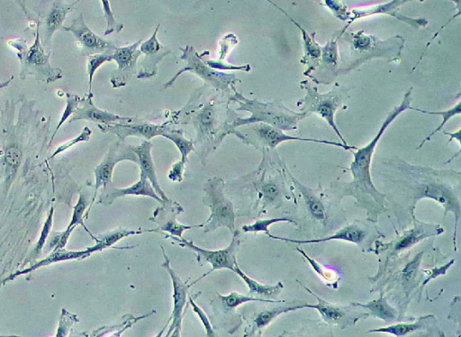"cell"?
<instances>
[{"mask_svg":"<svg viewBox=\"0 0 461 337\" xmlns=\"http://www.w3.org/2000/svg\"><path fill=\"white\" fill-rule=\"evenodd\" d=\"M339 47V75H346L373 59H386L389 63L400 64L406 38L400 35L381 40L360 30L344 32L337 38Z\"/></svg>","mask_w":461,"mask_h":337,"instance_id":"6da1fadb","label":"cell"},{"mask_svg":"<svg viewBox=\"0 0 461 337\" xmlns=\"http://www.w3.org/2000/svg\"><path fill=\"white\" fill-rule=\"evenodd\" d=\"M230 102H235L240 106L238 111L250 112L251 117L247 118L235 117L230 115L228 121H226L221 127L218 135V146L227 135L238 127L250 125L254 123H264L277 127L282 131H292L297 130L298 124L304 118L311 116L306 112H295L286 108L282 99L274 100L273 102L264 103L257 99H249L237 93L235 90V95L230 97Z\"/></svg>","mask_w":461,"mask_h":337,"instance_id":"7a4b0ae2","label":"cell"},{"mask_svg":"<svg viewBox=\"0 0 461 337\" xmlns=\"http://www.w3.org/2000/svg\"><path fill=\"white\" fill-rule=\"evenodd\" d=\"M413 88H410L404 94L400 105L395 106L393 110L389 112L388 117L383 121L382 126L378 130L376 137L372 139L367 146L360 149L357 148V152H353L354 159L351 162L350 170L353 174V182L351 183V185H353L355 190L364 192L368 196L371 197L372 200L381 208H383L384 202H385L384 200L385 196L377 190L372 182L371 175L372 158H373L378 142L385 134L386 129L402 113L409 109L413 102Z\"/></svg>","mask_w":461,"mask_h":337,"instance_id":"3957f363","label":"cell"},{"mask_svg":"<svg viewBox=\"0 0 461 337\" xmlns=\"http://www.w3.org/2000/svg\"><path fill=\"white\" fill-rule=\"evenodd\" d=\"M300 88L306 90V96L297 100V106L300 112L308 114H317L324 118L333 131L336 133L342 143L349 146L340 132L335 122V114L339 109L347 108V102L350 99L351 88L336 84L329 93L322 94L318 91L317 86L313 85L309 81H300Z\"/></svg>","mask_w":461,"mask_h":337,"instance_id":"277c9868","label":"cell"},{"mask_svg":"<svg viewBox=\"0 0 461 337\" xmlns=\"http://www.w3.org/2000/svg\"><path fill=\"white\" fill-rule=\"evenodd\" d=\"M10 44L17 50L20 63H21V73L20 76L26 78V76L35 77L37 81L51 84L63 78V73L59 68L52 67L50 63L51 52L46 53L40 39V26H37V37L31 46L26 44V40L17 39L10 41Z\"/></svg>","mask_w":461,"mask_h":337,"instance_id":"5b68a950","label":"cell"},{"mask_svg":"<svg viewBox=\"0 0 461 337\" xmlns=\"http://www.w3.org/2000/svg\"><path fill=\"white\" fill-rule=\"evenodd\" d=\"M224 188L226 182L217 177L208 180L206 183L202 201L211 213L208 220L196 227L204 229V232L206 233L217 231L221 227H226L232 233L236 230L235 206L224 193Z\"/></svg>","mask_w":461,"mask_h":337,"instance_id":"8992f818","label":"cell"},{"mask_svg":"<svg viewBox=\"0 0 461 337\" xmlns=\"http://www.w3.org/2000/svg\"><path fill=\"white\" fill-rule=\"evenodd\" d=\"M246 126H248L247 128L235 129L230 134L236 135L244 144H250V146H253L258 150L274 151L280 144L288 141L309 142V143L327 144V146L340 147L347 151L357 149L356 146H345V144L337 143V142L292 137V135H286L282 130L268 125V124L254 123Z\"/></svg>","mask_w":461,"mask_h":337,"instance_id":"52a82bcc","label":"cell"},{"mask_svg":"<svg viewBox=\"0 0 461 337\" xmlns=\"http://www.w3.org/2000/svg\"><path fill=\"white\" fill-rule=\"evenodd\" d=\"M180 50L183 52L182 59L186 61V66L164 85V88L173 87L176 79L184 73L196 74L199 78L204 79L208 85L211 86L217 91H221L222 93H230V90H235V85L237 82H242L241 79H239L233 74L217 72V70H215L213 68L208 66L206 63H204L194 47L187 46L184 49L180 48Z\"/></svg>","mask_w":461,"mask_h":337,"instance_id":"ba28073f","label":"cell"},{"mask_svg":"<svg viewBox=\"0 0 461 337\" xmlns=\"http://www.w3.org/2000/svg\"><path fill=\"white\" fill-rule=\"evenodd\" d=\"M165 238L173 239V240L179 242L180 247L188 248L189 250L193 251L194 253L196 254L197 261L200 265L205 264L212 265L211 270L201 276L199 279L195 280L193 283H190L189 285L190 287L200 282L206 276H208L213 271L223 270V269L235 271V264H237L236 257H237L241 247L240 232L237 229L233 233L232 242H230L228 247L217 251L203 249V248L195 245L193 242L186 240L183 238H177V236L173 235H165Z\"/></svg>","mask_w":461,"mask_h":337,"instance_id":"9c48e42d","label":"cell"},{"mask_svg":"<svg viewBox=\"0 0 461 337\" xmlns=\"http://www.w3.org/2000/svg\"><path fill=\"white\" fill-rule=\"evenodd\" d=\"M123 161H130L138 164L137 155L133 150V146L126 144L125 141L118 140L115 142L109 148L108 152L106 153L105 158L103 159L101 164L95 168L94 173L96 183H95L94 196L90 206H88V211L86 212L85 218H88L95 200L97 199V191L100 188H103L102 192L106 191L111 186H113L112 184V176H113L114 168L115 165Z\"/></svg>","mask_w":461,"mask_h":337,"instance_id":"30bf717a","label":"cell"},{"mask_svg":"<svg viewBox=\"0 0 461 337\" xmlns=\"http://www.w3.org/2000/svg\"><path fill=\"white\" fill-rule=\"evenodd\" d=\"M191 120L197 135L194 144L199 148V153H197V155L199 153L201 162L205 164L208 153L218 146L217 139L220 127H218L215 102H210L203 106L200 110L192 116Z\"/></svg>","mask_w":461,"mask_h":337,"instance_id":"8fae6325","label":"cell"},{"mask_svg":"<svg viewBox=\"0 0 461 337\" xmlns=\"http://www.w3.org/2000/svg\"><path fill=\"white\" fill-rule=\"evenodd\" d=\"M161 248L165 260L164 264H161V267L167 271V273L170 274L171 280H173L174 303L170 318L168 319L166 326L161 330L158 336H161V334L168 327V324L170 323L166 336L179 337L182 336L183 316L185 315L184 310L187 307L188 289L190 288V286L188 285V282H183L179 275L175 273V271L170 267V260L166 254V251L162 245Z\"/></svg>","mask_w":461,"mask_h":337,"instance_id":"7c38bea8","label":"cell"},{"mask_svg":"<svg viewBox=\"0 0 461 337\" xmlns=\"http://www.w3.org/2000/svg\"><path fill=\"white\" fill-rule=\"evenodd\" d=\"M412 1H415V0H392V1L385 3V4L354 8V10H351V19L349 20L341 31L335 35V37L336 38L341 37V35L350 28L351 23L355 22L356 20L373 16V15H386V16L394 17V19L399 20V21L407 23L411 28L415 29L426 28L429 22H428V20L424 19V17L413 19V17L404 16V15L401 13L400 10H399L401 6ZM419 1L424 2V0H419Z\"/></svg>","mask_w":461,"mask_h":337,"instance_id":"4fadbf2b","label":"cell"},{"mask_svg":"<svg viewBox=\"0 0 461 337\" xmlns=\"http://www.w3.org/2000/svg\"><path fill=\"white\" fill-rule=\"evenodd\" d=\"M99 128L103 133L117 135L121 141H125L129 137L146 138V140L150 141L156 137H164L170 127L168 126L167 124L158 126L147 122V121L137 119V118L126 117L125 120L119 123L99 125Z\"/></svg>","mask_w":461,"mask_h":337,"instance_id":"5bb4252c","label":"cell"},{"mask_svg":"<svg viewBox=\"0 0 461 337\" xmlns=\"http://www.w3.org/2000/svg\"><path fill=\"white\" fill-rule=\"evenodd\" d=\"M304 289L310 294L314 296L317 300V303L315 305H309V304L300 305L297 306V309H306V307L316 309L320 313L322 318L327 324L346 328L354 326L360 318H369L371 316L369 313L353 311V309L351 307L335 305V304L328 302V301L323 300V298L315 294L314 292L310 291L306 287H304Z\"/></svg>","mask_w":461,"mask_h":337,"instance_id":"9a60e30c","label":"cell"},{"mask_svg":"<svg viewBox=\"0 0 461 337\" xmlns=\"http://www.w3.org/2000/svg\"><path fill=\"white\" fill-rule=\"evenodd\" d=\"M61 30L72 32L78 42L81 55L90 56L106 52H113L117 48V44L109 42L99 37L86 23L84 14L73 20L70 26H63Z\"/></svg>","mask_w":461,"mask_h":337,"instance_id":"2e32d148","label":"cell"},{"mask_svg":"<svg viewBox=\"0 0 461 337\" xmlns=\"http://www.w3.org/2000/svg\"><path fill=\"white\" fill-rule=\"evenodd\" d=\"M141 40L130 46L117 47L112 53V61L117 64V70L111 75V85L114 88L125 87L137 72V60L141 52Z\"/></svg>","mask_w":461,"mask_h":337,"instance_id":"e0dca14e","label":"cell"},{"mask_svg":"<svg viewBox=\"0 0 461 337\" xmlns=\"http://www.w3.org/2000/svg\"><path fill=\"white\" fill-rule=\"evenodd\" d=\"M77 0L73 4H67L63 0H52L49 4L46 5L39 12L40 20L37 23L43 28V46L46 48L51 47L53 35L56 31L63 28V22L66 19L67 15L72 12L74 6L78 3Z\"/></svg>","mask_w":461,"mask_h":337,"instance_id":"ac0fdd59","label":"cell"},{"mask_svg":"<svg viewBox=\"0 0 461 337\" xmlns=\"http://www.w3.org/2000/svg\"><path fill=\"white\" fill-rule=\"evenodd\" d=\"M340 57L337 38L333 37L322 47V55L318 66L308 76L315 84L331 85L339 76Z\"/></svg>","mask_w":461,"mask_h":337,"instance_id":"d6986e66","label":"cell"},{"mask_svg":"<svg viewBox=\"0 0 461 337\" xmlns=\"http://www.w3.org/2000/svg\"><path fill=\"white\" fill-rule=\"evenodd\" d=\"M159 26H161L158 25L156 28L152 37L146 42H141L139 47L141 52L144 55L143 63L141 64L140 73L137 75L139 79L153 78L157 75L159 61L164 60L171 52L170 50L162 46L158 40L157 34Z\"/></svg>","mask_w":461,"mask_h":337,"instance_id":"ffe728a7","label":"cell"},{"mask_svg":"<svg viewBox=\"0 0 461 337\" xmlns=\"http://www.w3.org/2000/svg\"><path fill=\"white\" fill-rule=\"evenodd\" d=\"M126 196H144L152 198V199L155 200L157 202L165 205L168 202L161 198H159L156 193L155 189H153V185L150 184V182L146 176L141 174L140 180L135 184L130 186L128 188L126 189H117L115 188L114 186H111L110 188L108 189L106 191H103L101 195H100L99 202L102 204V205L109 206L112 205L114 203L115 200H117L118 198H123ZM170 202V201H168Z\"/></svg>","mask_w":461,"mask_h":337,"instance_id":"44dd1931","label":"cell"},{"mask_svg":"<svg viewBox=\"0 0 461 337\" xmlns=\"http://www.w3.org/2000/svg\"><path fill=\"white\" fill-rule=\"evenodd\" d=\"M93 253H97L94 247H88L87 249L82 251H67L65 248L64 249L52 251L46 258L41 260L40 262H35V264L31 265L30 267L23 269L21 271H17L16 273H12L10 276L6 278V279L0 283V286L5 285L6 283L12 282V280L17 279V278H19V276H22V275L31 273L32 271L46 267V266L57 264V262L72 261V260H84L88 258V257L90 256Z\"/></svg>","mask_w":461,"mask_h":337,"instance_id":"7402d4cb","label":"cell"},{"mask_svg":"<svg viewBox=\"0 0 461 337\" xmlns=\"http://www.w3.org/2000/svg\"><path fill=\"white\" fill-rule=\"evenodd\" d=\"M418 200L422 198H430L437 202L442 204L444 206L446 211H451L455 214L456 218V224H455V235L454 239H456L457 227L459 223L460 206L459 200H456L454 195L451 193L450 190L444 186L439 184L436 182L424 183L418 187Z\"/></svg>","mask_w":461,"mask_h":337,"instance_id":"603a6c76","label":"cell"},{"mask_svg":"<svg viewBox=\"0 0 461 337\" xmlns=\"http://www.w3.org/2000/svg\"><path fill=\"white\" fill-rule=\"evenodd\" d=\"M249 302L282 303L284 301L263 300V298L251 297L249 295L239 294L237 292H230L226 296L217 294V297L211 300L210 305L214 310L215 316H224V318H226L228 316H235V309L239 306Z\"/></svg>","mask_w":461,"mask_h":337,"instance_id":"cb8c5ba5","label":"cell"},{"mask_svg":"<svg viewBox=\"0 0 461 337\" xmlns=\"http://www.w3.org/2000/svg\"><path fill=\"white\" fill-rule=\"evenodd\" d=\"M152 148L153 144L150 141L144 140L140 146H133V150L137 155V165L140 167L141 174H143L149 180L158 196L164 200L165 202H168L170 200L162 191L159 183L157 174H156L155 165L152 157Z\"/></svg>","mask_w":461,"mask_h":337,"instance_id":"d4e9b609","label":"cell"},{"mask_svg":"<svg viewBox=\"0 0 461 337\" xmlns=\"http://www.w3.org/2000/svg\"><path fill=\"white\" fill-rule=\"evenodd\" d=\"M276 8L277 10L282 11L283 14H285L286 16L288 17L289 20H291L295 26H297L301 34H302L304 56L300 60V64L306 65V70H304L303 74L304 76L308 77L310 74L315 72L316 67L318 66L319 61H320L321 59L322 46L316 42L315 39V32L309 34L302 26L300 25L297 21H295L294 19H292V17L289 16L285 10H283L282 8H279L277 5L276 6Z\"/></svg>","mask_w":461,"mask_h":337,"instance_id":"484cf974","label":"cell"},{"mask_svg":"<svg viewBox=\"0 0 461 337\" xmlns=\"http://www.w3.org/2000/svg\"><path fill=\"white\" fill-rule=\"evenodd\" d=\"M94 95H90L84 97L81 100V106H78L76 111L72 115L70 122H75L79 120H87L90 122L99 124V125H106L115 122H121L125 120L126 117L117 116V115L109 113L97 108L93 103Z\"/></svg>","mask_w":461,"mask_h":337,"instance_id":"4316f807","label":"cell"},{"mask_svg":"<svg viewBox=\"0 0 461 337\" xmlns=\"http://www.w3.org/2000/svg\"><path fill=\"white\" fill-rule=\"evenodd\" d=\"M268 238L275 239V240L285 241L288 242H293V244H319V242H325L333 240H342L353 242V244H360L366 238V233L364 230L356 226V224H351L339 230L335 235L328 236V238L320 239H312V240H295V239L280 238V236L271 235L268 233Z\"/></svg>","mask_w":461,"mask_h":337,"instance_id":"83f0119b","label":"cell"},{"mask_svg":"<svg viewBox=\"0 0 461 337\" xmlns=\"http://www.w3.org/2000/svg\"><path fill=\"white\" fill-rule=\"evenodd\" d=\"M442 227L438 224H431L424 223L416 224L413 229L404 233L402 238L395 242L394 253L402 252L418 244L419 242L431 236L438 235L443 233Z\"/></svg>","mask_w":461,"mask_h":337,"instance_id":"f1b7e54d","label":"cell"},{"mask_svg":"<svg viewBox=\"0 0 461 337\" xmlns=\"http://www.w3.org/2000/svg\"><path fill=\"white\" fill-rule=\"evenodd\" d=\"M235 273L241 277L245 285L249 288V296L253 298H263V300H273L282 293L284 285L282 282H277L276 285H263L252 278L245 274L242 271L238 262L235 264Z\"/></svg>","mask_w":461,"mask_h":337,"instance_id":"f546056e","label":"cell"},{"mask_svg":"<svg viewBox=\"0 0 461 337\" xmlns=\"http://www.w3.org/2000/svg\"><path fill=\"white\" fill-rule=\"evenodd\" d=\"M297 310V306H282L273 307V309L262 310L259 312L253 318L250 327L245 330L244 336H253L257 334L262 332L266 327L271 323L277 316L284 314V313L294 311Z\"/></svg>","mask_w":461,"mask_h":337,"instance_id":"4dcf8cb0","label":"cell"},{"mask_svg":"<svg viewBox=\"0 0 461 337\" xmlns=\"http://www.w3.org/2000/svg\"><path fill=\"white\" fill-rule=\"evenodd\" d=\"M286 173L291 177L292 182L294 183L295 188H297V190L300 191V193L302 194L304 202H306L307 209H308L312 217L317 220H324V206L323 203L321 202V200H319L317 196L314 193V191H313L311 189L307 188L306 186L303 185L302 183L298 182L297 179H295L294 176L292 175L291 171H289L288 168L286 167Z\"/></svg>","mask_w":461,"mask_h":337,"instance_id":"1f68e13d","label":"cell"},{"mask_svg":"<svg viewBox=\"0 0 461 337\" xmlns=\"http://www.w3.org/2000/svg\"><path fill=\"white\" fill-rule=\"evenodd\" d=\"M431 315L421 316L418 321L413 323H401L391 325V326L376 328V329L369 330L368 333H386L398 337L406 336L410 333L416 332V331L426 329L428 325L427 320Z\"/></svg>","mask_w":461,"mask_h":337,"instance_id":"d6a6232c","label":"cell"},{"mask_svg":"<svg viewBox=\"0 0 461 337\" xmlns=\"http://www.w3.org/2000/svg\"><path fill=\"white\" fill-rule=\"evenodd\" d=\"M351 305L363 307V309L369 310L372 316L386 322L395 321L398 318L397 310L390 306L388 301L382 296L378 300L371 301V302L365 304L355 302L351 303Z\"/></svg>","mask_w":461,"mask_h":337,"instance_id":"836d02e7","label":"cell"},{"mask_svg":"<svg viewBox=\"0 0 461 337\" xmlns=\"http://www.w3.org/2000/svg\"><path fill=\"white\" fill-rule=\"evenodd\" d=\"M156 233L155 229L149 230H128V229H117L114 231H110L105 233V235H99L97 238L96 248L97 252H101V251L106 249V248L112 247L117 242L122 240L123 238H128L130 235H141L144 233Z\"/></svg>","mask_w":461,"mask_h":337,"instance_id":"e575fe53","label":"cell"},{"mask_svg":"<svg viewBox=\"0 0 461 337\" xmlns=\"http://www.w3.org/2000/svg\"><path fill=\"white\" fill-rule=\"evenodd\" d=\"M409 109L411 110H415L420 112V113L422 114H426V115H431V116H442V123H440V125L437 127L434 131L431 132L429 135H428L427 137H425L424 140H422V143L420 144V146L418 147V150L421 149L422 146H424L425 144L427 143V142H429L431 139V137H433L434 135H436L437 133L442 131L443 127L449 122V120L451 119V118L459 116L461 113V100H460V97H459V102H458L457 104L455 105L454 106H452L451 108L448 109V110H444V111H428V110H424V109H421L418 108H412V106H410Z\"/></svg>","mask_w":461,"mask_h":337,"instance_id":"d590c367","label":"cell"},{"mask_svg":"<svg viewBox=\"0 0 461 337\" xmlns=\"http://www.w3.org/2000/svg\"><path fill=\"white\" fill-rule=\"evenodd\" d=\"M164 137L168 139L175 144L179 151L180 155H182L180 161L187 164L189 153L195 151L194 142L188 140L182 129L174 130L170 128L164 135Z\"/></svg>","mask_w":461,"mask_h":337,"instance_id":"8d00e7d4","label":"cell"},{"mask_svg":"<svg viewBox=\"0 0 461 337\" xmlns=\"http://www.w3.org/2000/svg\"><path fill=\"white\" fill-rule=\"evenodd\" d=\"M88 205H90V201L88 200V197H86V195L84 194H79L78 202H77L73 209L72 220H70V224L68 226L67 229H72V227L81 226L85 229V231L91 236V238H92L94 241H96L97 238H95L84 224L85 214L86 211H87Z\"/></svg>","mask_w":461,"mask_h":337,"instance_id":"74e56055","label":"cell"},{"mask_svg":"<svg viewBox=\"0 0 461 337\" xmlns=\"http://www.w3.org/2000/svg\"><path fill=\"white\" fill-rule=\"evenodd\" d=\"M113 52H106L88 56V77H90V81H88V85H90L88 94H90V95H93L92 82L95 73H96L97 70L99 69L101 65L112 61V53H113Z\"/></svg>","mask_w":461,"mask_h":337,"instance_id":"f35d334b","label":"cell"},{"mask_svg":"<svg viewBox=\"0 0 461 337\" xmlns=\"http://www.w3.org/2000/svg\"><path fill=\"white\" fill-rule=\"evenodd\" d=\"M279 222H288V223L295 224V222L289 218H270V220H259L254 222L253 224H246L242 227V231L244 233H265L268 235L270 233L268 227L273 226V224L279 223Z\"/></svg>","mask_w":461,"mask_h":337,"instance_id":"ab89813d","label":"cell"},{"mask_svg":"<svg viewBox=\"0 0 461 337\" xmlns=\"http://www.w3.org/2000/svg\"><path fill=\"white\" fill-rule=\"evenodd\" d=\"M79 322L78 316L72 314L66 309H61L60 321H59L57 333H56L55 337L70 336V331L72 330L74 325L79 323Z\"/></svg>","mask_w":461,"mask_h":337,"instance_id":"60d3db41","label":"cell"},{"mask_svg":"<svg viewBox=\"0 0 461 337\" xmlns=\"http://www.w3.org/2000/svg\"><path fill=\"white\" fill-rule=\"evenodd\" d=\"M53 213H55V209L53 208L51 209V211H50L48 217H47L46 223L43 224V229L42 230V233H41L39 240H38L37 245H35V250L32 251V252L30 254V262L32 261V260H35L37 258L38 256H40L41 253H42L44 245L46 244L47 239H48L50 233H51V230L52 227V222H53Z\"/></svg>","mask_w":461,"mask_h":337,"instance_id":"b9f144b4","label":"cell"},{"mask_svg":"<svg viewBox=\"0 0 461 337\" xmlns=\"http://www.w3.org/2000/svg\"><path fill=\"white\" fill-rule=\"evenodd\" d=\"M103 10L106 20V29L105 35L113 34V32H120L124 29L123 23H118L115 20L113 11H112L110 1L109 0H101Z\"/></svg>","mask_w":461,"mask_h":337,"instance_id":"7bdbcfd3","label":"cell"},{"mask_svg":"<svg viewBox=\"0 0 461 337\" xmlns=\"http://www.w3.org/2000/svg\"><path fill=\"white\" fill-rule=\"evenodd\" d=\"M155 310H153L152 313H150V314L146 315V316H138V318H134V316H131V318L127 319L126 322H124L123 324H121L120 326H115L113 327H102L100 328V329L94 331V333L92 334V336H106V334L113 332L115 329H117V336H121V334L124 332L126 329H128V328L131 327L133 325L137 324L138 321L141 320V319L147 318V316H152L153 314H155Z\"/></svg>","mask_w":461,"mask_h":337,"instance_id":"ee69618b","label":"cell"},{"mask_svg":"<svg viewBox=\"0 0 461 337\" xmlns=\"http://www.w3.org/2000/svg\"><path fill=\"white\" fill-rule=\"evenodd\" d=\"M422 253L418 254L410 262L409 264L404 267L403 274H402V280H403V286L404 288L410 289L413 280H415L416 274H418L420 262L422 261Z\"/></svg>","mask_w":461,"mask_h":337,"instance_id":"f6af8a7d","label":"cell"},{"mask_svg":"<svg viewBox=\"0 0 461 337\" xmlns=\"http://www.w3.org/2000/svg\"><path fill=\"white\" fill-rule=\"evenodd\" d=\"M67 106L66 108L63 112V116H61L60 122H59L57 127H56L55 134L52 135L51 139V144L55 139L56 134L59 131V129L61 128V126L63 125L65 121L68 119L70 117H72L74 114V112L76 111L77 108H78L79 103H81V97L75 95V94L67 93Z\"/></svg>","mask_w":461,"mask_h":337,"instance_id":"bcb514c9","label":"cell"},{"mask_svg":"<svg viewBox=\"0 0 461 337\" xmlns=\"http://www.w3.org/2000/svg\"><path fill=\"white\" fill-rule=\"evenodd\" d=\"M193 227H196L187 226V224L179 223V222L175 220V217H173V218L168 220L166 223H164L162 226L159 227V229L155 230L156 233L167 232L170 233V235L177 236V238H182L183 233L187 231V230L193 229Z\"/></svg>","mask_w":461,"mask_h":337,"instance_id":"7dc6e473","label":"cell"},{"mask_svg":"<svg viewBox=\"0 0 461 337\" xmlns=\"http://www.w3.org/2000/svg\"><path fill=\"white\" fill-rule=\"evenodd\" d=\"M324 4L333 12L336 19L344 22H348L351 19V11L348 10L347 6L342 0H324Z\"/></svg>","mask_w":461,"mask_h":337,"instance_id":"c3c4849f","label":"cell"},{"mask_svg":"<svg viewBox=\"0 0 461 337\" xmlns=\"http://www.w3.org/2000/svg\"><path fill=\"white\" fill-rule=\"evenodd\" d=\"M188 302L192 306L193 311L196 313L197 316H199L201 322L204 325V327L206 329V336L208 337H215L217 336L214 328H213L211 322L209 321L208 316H206V313L204 312V310L201 309L199 305H197L196 302L194 301V298L192 296H188Z\"/></svg>","mask_w":461,"mask_h":337,"instance_id":"681fc988","label":"cell"},{"mask_svg":"<svg viewBox=\"0 0 461 337\" xmlns=\"http://www.w3.org/2000/svg\"><path fill=\"white\" fill-rule=\"evenodd\" d=\"M91 135H92V131L88 127H84V131L81 132V134L77 137L76 138L72 139L61 144L57 150L53 153V155L49 159L55 158V156L60 155V153L65 152V151L70 149V147L75 146V144L79 143H82V142H88L90 140Z\"/></svg>","mask_w":461,"mask_h":337,"instance_id":"f907efd6","label":"cell"},{"mask_svg":"<svg viewBox=\"0 0 461 337\" xmlns=\"http://www.w3.org/2000/svg\"><path fill=\"white\" fill-rule=\"evenodd\" d=\"M256 188L258 189L259 194L262 195L263 199L268 202H271L276 199L277 194H279V188H277V184H275L271 180L270 182H264V180H263L262 183L256 186Z\"/></svg>","mask_w":461,"mask_h":337,"instance_id":"816d5d0a","label":"cell"},{"mask_svg":"<svg viewBox=\"0 0 461 337\" xmlns=\"http://www.w3.org/2000/svg\"><path fill=\"white\" fill-rule=\"evenodd\" d=\"M6 162L12 168H17L21 164L22 153L19 148L11 146L6 152Z\"/></svg>","mask_w":461,"mask_h":337,"instance_id":"f5cc1de1","label":"cell"},{"mask_svg":"<svg viewBox=\"0 0 461 337\" xmlns=\"http://www.w3.org/2000/svg\"><path fill=\"white\" fill-rule=\"evenodd\" d=\"M185 164L184 162L179 161L173 165L168 175V179H170L171 182H183V174H184L185 171Z\"/></svg>","mask_w":461,"mask_h":337,"instance_id":"db71d44e","label":"cell"},{"mask_svg":"<svg viewBox=\"0 0 461 337\" xmlns=\"http://www.w3.org/2000/svg\"><path fill=\"white\" fill-rule=\"evenodd\" d=\"M206 64L215 70H241L244 72H250L251 66L249 64L244 65V66H230V65L224 64L221 61H209Z\"/></svg>","mask_w":461,"mask_h":337,"instance_id":"11a10c76","label":"cell"},{"mask_svg":"<svg viewBox=\"0 0 461 337\" xmlns=\"http://www.w3.org/2000/svg\"><path fill=\"white\" fill-rule=\"evenodd\" d=\"M297 250L298 252L302 254L303 256L306 257V259L307 261H308L309 264L312 265V267L314 268V270L316 271V273H318L321 275V276H323L325 280L330 279V273H327V271L324 270L323 266H321L318 264V262H316L314 259L310 258V257L307 256L306 253H304V251L300 249V248L297 247Z\"/></svg>","mask_w":461,"mask_h":337,"instance_id":"9f6ffc18","label":"cell"},{"mask_svg":"<svg viewBox=\"0 0 461 337\" xmlns=\"http://www.w3.org/2000/svg\"><path fill=\"white\" fill-rule=\"evenodd\" d=\"M443 134H444L446 135H449V137H451L450 140H449V143H451V142L452 140H453V139H456V140L458 141V143H459L460 146H461V144H460L461 130L460 129L458 130V131L455 132V133H448V132L444 131V132H443Z\"/></svg>","mask_w":461,"mask_h":337,"instance_id":"6f0895ef","label":"cell"},{"mask_svg":"<svg viewBox=\"0 0 461 337\" xmlns=\"http://www.w3.org/2000/svg\"><path fill=\"white\" fill-rule=\"evenodd\" d=\"M14 79V77L11 76V78L10 79H8V81H5V82L0 81V90H2V88L8 87V84H10V82L12 81V79Z\"/></svg>","mask_w":461,"mask_h":337,"instance_id":"680465c9","label":"cell"},{"mask_svg":"<svg viewBox=\"0 0 461 337\" xmlns=\"http://www.w3.org/2000/svg\"><path fill=\"white\" fill-rule=\"evenodd\" d=\"M3 336H2V335H0V337H3Z\"/></svg>","mask_w":461,"mask_h":337,"instance_id":"91938a15","label":"cell"},{"mask_svg":"<svg viewBox=\"0 0 461 337\" xmlns=\"http://www.w3.org/2000/svg\"><path fill=\"white\" fill-rule=\"evenodd\" d=\"M17 1H19V0H17ZM20 2V1H19Z\"/></svg>","mask_w":461,"mask_h":337,"instance_id":"94428289","label":"cell"}]
</instances>
